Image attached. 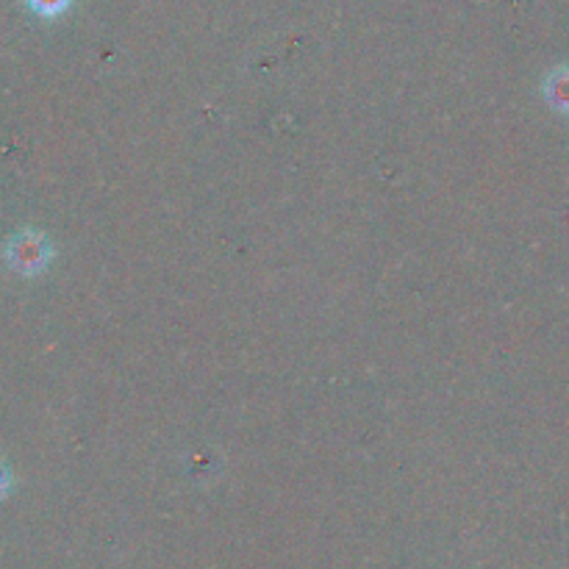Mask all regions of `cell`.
<instances>
[{
  "label": "cell",
  "mask_w": 569,
  "mask_h": 569,
  "mask_svg": "<svg viewBox=\"0 0 569 569\" xmlns=\"http://www.w3.org/2000/svg\"><path fill=\"white\" fill-rule=\"evenodd\" d=\"M3 259L17 276L37 278L53 261V244H50L48 233L37 231V228H22L6 239Z\"/></svg>",
  "instance_id": "obj_1"
},
{
  "label": "cell",
  "mask_w": 569,
  "mask_h": 569,
  "mask_svg": "<svg viewBox=\"0 0 569 569\" xmlns=\"http://www.w3.org/2000/svg\"><path fill=\"white\" fill-rule=\"evenodd\" d=\"M545 100L550 109L569 114V67H556L548 78H545Z\"/></svg>",
  "instance_id": "obj_2"
},
{
  "label": "cell",
  "mask_w": 569,
  "mask_h": 569,
  "mask_svg": "<svg viewBox=\"0 0 569 569\" xmlns=\"http://www.w3.org/2000/svg\"><path fill=\"white\" fill-rule=\"evenodd\" d=\"M28 9L42 17H59L70 6V0H26Z\"/></svg>",
  "instance_id": "obj_3"
},
{
  "label": "cell",
  "mask_w": 569,
  "mask_h": 569,
  "mask_svg": "<svg viewBox=\"0 0 569 569\" xmlns=\"http://www.w3.org/2000/svg\"><path fill=\"white\" fill-rule=\"evenodd\" d=\"M9 489H11V470L3 465V461H0V500L9 495Z\"/></svg>",
  "instance_id": "obj_4"
}]
</instances>
